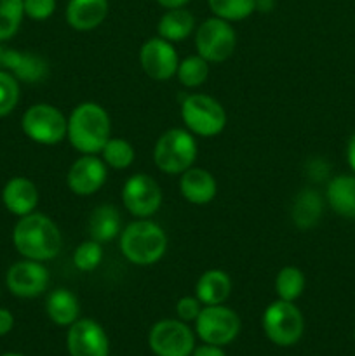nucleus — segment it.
<instances>
[{
  "instance_id": "obj_1",
  "label": "nucleus",
  "mask_w": 355,
  "mask_h": 356,
  "mask_svg": "<svg viewBox=\"0 0 355 356\" xmlns=\"http://www.w3.org/2000/svg\"><path fill=\"white\" fill-rule=\"evenodd\" d=\"M13 245L23 259L47 263L61 252V229L47 214L31 212L17 219L14 225Z\"/></svg>"
},
{
  "instance_id": "obj_2",
  "label": "nucleus",
  "mask_w": 355,
  "mask_h": 356,
  "mask_svg": "<svg viewBox=\"0 0 355 356\" xmlns=\"http://www.w3.org/2000/svg\"><path fill=\"white\" fill-rule=\"evenodd\" d=\"M111 138V118L101 104L94 101L77 104L68 115L66 139L80 155H100Z\"/></svg>"
},
{
  "instance_id": "obj_3",
  "label": "nucleus",
  "mask_w": 355,
  "mask_h": 356,
  "mask_svg": "<svg viewBox=\"0 0 355 356\" xmlns=\"http://www.w3.org/2000/svg\"><path fill=\"white\" fill-rule=\"evenodd\" d=\"M167 233L152 219H134L122 228L118 249L134 266H153L166 256Z\"/></svg>"
},
{
  "instance_id": "obj_4",
  "label": "nucleus",
  "mask_w": 355,
  "mask_h": 356,
  "mask_svg": "<svg viewBox=\"0 0 355 356\" xmlns=\"http://www.w3.org/2000/svg\"><path fill=\"white\" fill-rule=\"evenodd\" d=\"M197 155V139L190 131L181 127L167 129L153 146V163L167 176H180L194 167Z\"/></svg>"
},
{
  "instance_id": "obj_5",
  "label": "nucleus",
  "mask_w": 355,
  "mask_h": 356,
  "mask_svg": "<svg viewBox=\"0 0 355 356\" xmlns=\"http://www.w3.org/2000/svg\"><path fill=\"white\" fill-rule=\"evenodd\" d=\"M181 120L184 129L198 138H216L226 127V111L216 97L209 94H188L181 101Z\"/></svg>"
},
{
  "instance_id": "obj_6",
  "label": "nucleus",
  "mask_w": 355,
  "mask_h": 356,
  "mask_svg": "<svg viewBox=\"0 0 355 356\" xmlns=\"http://www.w3.org/2000/svg\"><path fill=\"white\" fill-rule=\"evenodd\" d=\"M261 327L270 343L275 346L289 348L299 343L305 332V316L294 302L277 301L270 302L261 316Z\"/></svg>"
},
{
  "instance_id": "obj_7",
  "label": "nucleus",
  "mask_w": 355,
  "mask_h": 356,
  "mask_svg": "<svg viewBox=\"0 0 355 356\" xmlns=\"http://www.w3.org/2000/svg\"><path fill=\"white\" fill-rule=\"evenodd\" d=\"M66 125L68 117L58 106L49 103L31 104L21 117L24 136L42 146H54L65 141Z\"/></svg>"
},
{
  "instance_id": "obj_8",
  "label": "nucleus",
  "mask_w": 355,
  "mask_h": 356,
  "mask_svg": "<svg viewBox=\"0 0 355 356\" xmlns=\"http://www.w3.org/2000/svg\"><path fill=\"white\" fill-rule=\"evenodd\" d=\"M195 51L211 63H223L230 59L237 47V31L232 23L211 16L202 21L194 33Z\"/></svg>"
},
{
  "instance_id": "obj_9",
  "label": "nucleus",
  "mask_w": 355,
  "mask_h": 356,
  "mask_svg": "<svg viewBox=\"0 0 355 356\" xmlns=\"http://www.w3.org/2000/svg\"><path fill=\"white\" fill-rule=\"evenodd\" d=\"M194 323L195 336L202 343L221 348L232 344L242 329L239 315L225 305L204 306Z\"/></svg>"
},
{
  "instance_id": "obj_10",
  "label": "nucleus",
  "mask_w": 355,
  "mask_h": 356,
  "mask_svg": "<svg viewBox=\"0 0 355 356\" xmlns=\"http://www.w3.org/2000/svg\"><path fill=\"white\" fill-rule=\"evenodd\" d=\"M120 198L132 218L150 219L162 207L164 193L160 184L150 174L136 172L125 179Z\"/></svg>"
},
{
  "instance_id": "obj_11",
  "label": "nucleus",
  "mask_w": 355,
  "mask_h": 356,
  "mask_svg": "<svg viewBox=\"0 0 355 356\" xmlns=\"http://www.w3.org/2000/svg\"><path fill=\"white\" fill-rule=\"evenodd\" d=\"M148 346L155 356H191L195 332L180 318L159 320L148 332Z\"/></svg>"
},
{
  "instance_id": "obj_12",
  "label": "nucleus",
  "mask_w": 355,
  "mask_h": 356,
  "mask_svg": "<svg viewBox=\"0 0 355 356\" xmlns=\"http://www.w3.org/2000/svg\"><path fill=\"white\" fill-rule=\"evenodd\" d=\"M51 273L40 261L23 259L10 264L6 273V287L13 296L21 299H33L47 292Z\"/></svg>"
},
{
  "instance_id": "obj_13",
  "label": "nucleus",
  "mask_w": 355,
  "mask_h": 356,
  "mask_svg": "<svg viewBox=\"0 0 355 356\" xmlns=\"http://www.w3.org/2000/svg\"><path fill=\"white\" fill-rule=\"evenodd\" d=\"M139 65L146 76L155 82H167L176 76L180 58L173 42L157 35L143 42L139 49Z\"/></svg>"
},
{
  "instance_id": "obj_14",
  "label": "nucleus",
  "mask_w": 355,
  "mask_h": 356,
  "mask_svg": "<svg viewBox=\"0 0 355 356\" xmlns=\"http://www.w3.org/2000/svg\"><path fill=\"white\" fill-rule=\"evenodd\" d=\"M66 350L70 356H108L110 339L96 320L79 318L68 327Z\"/></svg>"
},
{
  "instance_id": "obj_15",
  "label": "nucleus",
  "mask_w": 355,
  "mask_h": 356,
  "mask_svg": "<svg viewBox=\"0 0 355 356\" xmlns=\"http://www.w3.org/2000/svg\"><path fill=\"white\" fill-rule=\"evenodd\" d=\"M108 179V167L100 155H80L66 172V186L77 197H93Z\"/></svg>"
},
{
  "instance_id": "obj_16",
  "label": "nucleus",
  "mask_w": 355,
  "mask_h": 356,
  "mask_svg": "<svg viewBox=\"0 0 355 356\" xmlns=\"http://www.w3.org/2000/svg\"><path fill=\"white\" fill-rule=\"evenodd\" d=\"M38 200H40V193H38L37 184L28 177H10L2 190L3 207L16 218H23L35 212Z\"/></svg>"
},
{
  "instance_id": "obj_17",
  "label": "nucleus",
  "mask_w": 355,
  "mask_h": 356,
  "mask_svg": "<svg viewBox=\"0 0 355 356\" xmlns=\"http://www.w3.org/2000/svg\"><path fill=\"white\" fill-rule=\"evenodd\" d=\"M180 193L188 204L207 205L218 195V181L202 167H190L180 174Z\"/></svg>"
},
{
  "instance_id": "obj_18",
  "label": "nucleus",
  "mask_w": 355,
  "mask_h": 356,
  "mask_svg": "<svg viewBox=\"0 0 355 356\" xmlns=\"http://www.w3.org/2000/svg\"><path fill=\"white\" fill-rule=\"evenodd\" d=\"M110 13L108 0H68L65 19L75 31H93L103 24Z\"/></svg>"
},
{
  "instance_id": "obj_19",
  "label": "nucleus",
  "mask_w": 355,
  "mask_h": 356,
  "mask_svg": "<svg viewBox=\"0 0 355 356\" xmlns=\"http://www.w3.org/2000/svg\"><path fill=\"white\" fill-rule=\"evenodd\" d=\"M326 204L340 218L355 221V174L331 177L326 186Z\"/></svg>"
},
{
  "instance_id": "obj_20",
  "label": "nucleus",
  "mask_w": 355,
  "mask_h": 356,
  "mask_svg": "<svg viewBox=\"0 0 355 356\" xmlns=\"http://www.w3.org/2000/svg\"><path fill=\"white\" fill-rule=\"evenodd\" d=\"M233 291V282L226 271L207 270L198 277L195 284V298L204 306L225 305Z\"/></svg>"
},
{
  "instance_id": "obj_21",
  "label": "nucleus",
  "mask_w": 355,
  "mask_h": 356,
  "mask_svg": "<svg viewBox=\"0 0 355 356\" xmlns=\"http://www.w3.org/2000/svg\"><path fill=\"white\" fill-rule=\"evenodd\" d=\"M45 315L54 325L70 327L80 318V301L72 291L58 287L45 299Z\"/></svg>"
},
{
  "instance_id": "obj_22",
  "label": "nucleus",
  "mask_w": 355,
  "mask_h": 356,
  "mask_svg": "<svg viewBox=\"0 0 355 356\" xmlns=\"http://www.w3.org/2000/svg\"><path fill=\"white\" fill-rule=\"evenodd\" d=\"M87 232H89L90 238L100 243L118 238L122 232V218L118 209L113 204L97 205L89 216Z\"/></svg>"
},
{
  "instance_id": "obj_23",
  "label": "nucleus",
  "mask_w": 355,
  "mask_h": 356,
  "mask_svg": "<svg viewBox=\"0 0 355 356\" xmlns=\"http://www.w3.org/2000/svg\"><path fill=\"white\" fill-rule=\"evenodd\" d=\"M195 16L187 9H169L160 16L159 23H157V35L162 37L164 40L173 42V44H180L184 42L191 33H195Z\"/></svg>"
},
{
  "instance_id": "obj_24",
  "label": "nucleus",
  "mask_w": 355,
  "mask_h": 356,
  "mask_svg": "<svg viewBox=\"0 0 355 356\" xmlns=\"http://www.w3.org/2000/svg\"><path fill=\"white\" fill-rule=\"evenodd\" d=\"M0 65L6 66L16 79L23 82H40L47 75V65L40 58L23 54L19 51H2L0 49Z\"/></svg>"
},
{
  "instance_id": "obj_25",
  "label": "nucleus",
  "mask_w": 355,
  "mask_h": 356,
  "mask_svg": "<svg viewBox=\"0 0 355 356\" xmlns=\"http://www.w3.org/2000/svg\"><path fill=\"white\" fill-rule=\"evenodd\" d=\"M324 211V200L317 191L301 190L292 204V221L298 228L310 229L320 221Z\"/></svg>"
},
{
  "instance_id": "obj_26",
  "label": "nucleus",
  "mask_w": 355,
  "mask_h": 356,
  "mask_svg": "<svg viewBox=\"0 0 355 356\" xmlns=\"http://www.w3.org/2000/svg\"><path fill=\"white\" fill-rule=\"evenodd\" d=\"M305 273L298 266H284L275 275V292L282 301H298L305 292Z\"/></svg>"
},
{
  "instance_id": "obj_27",
  "label": "nucleus",
  "mask_w": 355,
  "mask_h": 356,
  "mask_svg": "<svg viewBox=\"0 0 355 356\" xmlns=\"http://www.w3.org/2000/svg\"><path fill=\"white\" fill-rule=\"evenodd\" d=\"M100 156L106 163L108 169L125 170L134 163L136 149L127 139L110 138L106 145L103 146V149H101Z\"/></svg>"
},
{
  "instance_id": "obj_28",
  "label": "nucleus",
  "mask_w": 355,
  "mask_h": 356,
  "mask_svg": "<svg viewBox=\"0 0 355 356\" xmlns=\"http://www.w3.org/2000/svg\"><path fill=\"white\" fill-rule=\"evenodd\" d=\"M212 16L228 23H239L256 13V0H207Z\"/></svg>"
},
{
  "instance_id": "obj_29",
  "label": "nucleus",
  "mask_w": 355,
  "mask_h": 356,
  "mask_svg": "<svg viewBox=\"0 0 355 356\" xmlns=\"http://www.w3.org/2000/svg\"><path fill=\"white\" fill-rule=\"evenodd\" d=\"M209 76V63L202 56L194 54L181 59L178 65L176 79L187 89H197L204 86Z\"/></svg>"
},
{
  "instance_id": "obj_30",
  "label": "nucleus",
  "mask_w": 355,
  "mask_h": 356,
  "mask_svg": "<svg viewBox=\"0 0 355 356\" xmlns=\"http://www.w3.org/2000/svg\"><path fill=\"white\" fill-rule=\"evenodd\" d=\"M23 19V0H0V42L10 40L19 31Z\"/></svg>"
},
{
  "instance_id": "obj_31",
  "label": "nucleus",
  "mask_w": 355,
  "mask_h": 356,
  "mask_svg": "<svg viewBox=\"0 0 355 356\" xmlns=\"http://www.w3.org/2000/svg\"><path fill=\"white\" fill-rule=\"evenodd\" d=\"M103 243L89 238L75 247L72 261L73 266H75L77 270L82 271V273H90V271H94L96 268H100V264L103 263Z\"/></svg>"
},
{
  "instance_id": "obj_32",
  "label": "nucleus",
  "mask_w": 355,
  "mask_h": 356,
  "mask_svg": "<svg viewBox=\"0 0 355 356\" xmlns=\"http://www.w3.org/2000/svg\"><path fill=\"white\" fill-rule=\"evenodd\" d=\"M19 92V80L7 70H0V118L16 110Z\"/></svg>"
},
{
  "instance_id": "obj_33",
  "label": "nucleus",
  "mask_w": 355,
  "mask_h": 356,
  "mask_svg": "<svg viewBox=\"0 0 355 356\" xmlns=\"http://www.w3.org/2000/svg\"><path fill=\"white\" fill-rule=\"evenodd\" d=\"M56 0H23L24 16L33 21H47L56 13Z\"/></svg>"
},
{
  "instance_id": "obj_34",
  "label": "nucleus",
  "mask_w": 355,
  "mask_h": 356,
  "mask_svg": "<svg viewBox=\"0 0 355 356\" xmlns=\"http://www.w3.org/2000/svg\"><path fill=\"white\" fill-rule=\"evenodd\" d=\"M204 305L195 296H183L176 302V316L184 323L195 322Z\"/></svg>"
},
{
  "instance_id": "obj_35",
  "label": "nucleus",
  "mask_w": 355,
  "mask_h": 356,
  "mask_svg": "<svg viewBox=\"0 0 355 356\" xmlns=\"http://www.w3.org/2000/svg\"><path fill=\"white\" fill-rule=\"evenodd\" d=\"M14 329V315L7 308H0V337L7 336Z\"/></svg>"
},
{
  "instance_id": "obj_36",
  "label": "nucleus",
  "mask_w": 355,
  "mask_h": 356,
  "mask_svg": "<svg viewBox=\"0 0 355 356\" xmlns=\"http://www.w3.org/2000/svg\"><path fill=\"white\" fill-rule=\"evenodd\" d=\"M191 356H226L221 346H214V344H202V346H195Z\"/></svg>"
},
{
  "instance_id": "obj_37",
  "label": "nucleus",
  "mask_w": 355,
  "mask_h": 356,
  "mask_svg": "<svg viewBox=\"0 0 355 356\" xmlns=\"http://www.w3.org/2000/svg\"><path fill=\"white\" fill-rule=\"evenodd\" d=\"M347 162H348V167H350L352 172L355 174V132L350 136V139H348Z\"/></svg>"
},
{
  "instance_id": "obj_38",
  "label": "nucleus",
  "mask_w": 355,
  "mask_h": 356,
  "mask_svg": "<svg viewBox=\"0 0 355 356\" xmlns=\"http://www.w3.org/2000/svg\"><path fill=\"white\" fill-rule=\"evenodd\" d=\"M162 9H181V7H187L190 0H155Z\"/></svg>"
},
{
  "instance_id": "obj_39",
  "label": "nucleus",
  "mask_w": 355,
  "mask_h": 356,
  "mask_svg": "<svg viewBox=\"0 0 355 356\" xmlns=\"http://www.w3.org/2000/svg\"><path fill=\"white\" fill-rule=\"evenodd\" d=\"M0 356H24V355H21V353H3Z\"/></svg>"
},
{
  "instance_id": "obj_40",
  "label": "nucleus",
  "mask_w": 355,
  "mask_h": 356,
  "mask_svg": "<svg viewBox=\"0 0 355 356\" xmlns=\"http://www.w3.org/2000/svg\"><path fill=\"white\" fill-rule=\"evenodd\" d=\"M354 341H355V329H354Z\"/></svg>"
},
{
  "instance_id": "obj_41",
  "label": "nucleus",
  "mask_w": 355,
  "mask_h": 356,
  "mask_svg": "<svg viewBox=\"0 0 355 356\" xmlns=\"http://www.w3.org/2000/svg\"><path fill=\"white\" fill-rule=\"evenodd\" d=\"M108 356H110V355H108Z\"/></svg>"
}]
</instances>
